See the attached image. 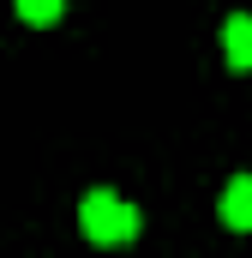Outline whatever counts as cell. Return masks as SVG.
Returning <instances> with one entry per match:
<instances>
[{"label": "cell", "instance_id": "cell-3", "mask_svg": "<svg viewBox=\"0 0 252 258\" xmlns=\"http://www.w3.org/2000/svg\"><path fill=\"white\" fill-rule=\"evenodd\" d=\"M222 54H228L234 72H252V18H246V12L222 24Z\"/></svg>", "mask_w": 252, "mask_h": 258}, {"label": "cell", "instance_id": "cell-1", "mask_svg": "<svg viewBox=\"0 0 252 258\" xmlns=\"http://www.w3.org/2000/svg\"><path fill=\"white\" fill-rule=\"evenodd\" d=\"M78 228H84V240H96V246H126L132 234H138V210L126 204L120 192H84L78 204Z\"/></svg>", "mask_w": 252, "mask_h": 258}, {"label": "cell", "instance_id": "cell-2", "mask_svg": "<svg viewBox=\"0 0 252 258\" xmlns=\"http://www.w3.org/2000/svg\"><path fill=\"white\" fill-rule=\"evenodd\" d=\"M222 222L228 228H240V234H252V174H234L228 186H222Z\"/></svg>", "mask_w": 252, "mask_h": 258}, {"label": "cell", "instance_id": "cell-4", "mask_svg": "<svg viewBox=\"0 0 252 258\" xmlns=\"http://www.w3.org/2000/svg\"><path fill=\"white\" fill-rule=\"evenodd\" d=\"M12 6H18V18H24V24H36V30L60 24V12H66V0H12Z\"/></svg>", "mask_w": 252, "mask_h": 258}]
</instances>
